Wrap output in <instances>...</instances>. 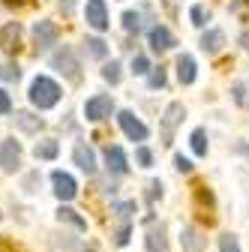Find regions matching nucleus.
Segmentation results:
<instances>
[{
	"label": "nucleus",
	"mask_w": 249,
	"mask_h": 252,
	"mask_svg": "<svg viewBox=\"0 0 249 252\" xmlns=\"http://www.w3.org/2000/svg\"><path fill=\"white\" fill-rule=\"evenodd\" d=\"M51 66L57 69V72H63L69 81H78L81 78V63H78V57L72 54V48H57L54 54H51Z\"/></svg>",
	"instance_id": "f03ea898"
},
{
	"label": "nucleus",
	"mask_w": 249,
	"mask_h": 252,
	"mask_svg": "<svg viewBox=\"0 0 249 252\" xmlns=\"http://www.w3.org/2000/svg\"><path fill=\"white\" fill-rule=\"evenodd\" d=\"M72 159H75V165H78L84 174H96V153H93L87 144H78V147L72 150Z\"/></svg>",
	"instance_id": "ddd939ff"
},
{
	"label": "nucleus",
	"mask_w": 249,
	"mask_h": 252,
	"mask_svg": "<svg viewBox=\"0 0 249 252\" xmlns=\"http://www.w3.org/2000/svg\"><path fill=\"white\" fill-rule=\"evenodd\" d=\"M12 111V99H9V93L0 87V114H9Z\"/></svg>",
	"instance_id": "f704fd0d"
},
{
	"label": "nucleus",
	"mask_w": 249,
	"mask_h": 252,
	"mask_svg": "<svg viewBox=\"0 0 249 252\" xmlns=\"http://www.w3.org/2000/svg\"><path fill=\"white\" fill-rule=\"evenodd\" d=\"M150 69H153V66H150V60H147L144 54H135V57H132V72H135V75H150Z\"/></svg>",
	"instance_id": "bb28decb"
},
{
	"label": "nucleus",
	"mask_w": 249,
	"mask_h": 252,
	"mask_svg": "<svg viewBox=\"0 0 249 252\" xmlns=\"http://www.w3.org/2000/svg\"><path fill=\"white\" fill-rule=\"evenodd\" d=\"M147 198H150V201L162 198V183H159V180H150V183H147Z\"/></svg>",
	"instance_id": "2f4dec72"
},
{
	"label": "nucleus",
	"mask_w": 249,
	"mask_h": 252,
	"mask_svg": "<svg viewBox=\"0 0 249 252\" xmlns=\"http://www.w3.org/2000/svg\"><path fill=\"white\" fill-rule=\"evenodd\" d=\"M60 9H63V15H69L75 9V0H60Z\"/></svg>",
	"instance_id": "4c0bfd02"
},
{
	"label": "nucleus",
	"mask_w": 249,
	"mask_h": 252,
	"mask_svg": "<svg viewBox=\"0 0 249 252\" xmlns=\"http://www.w3.org/2000/svg\"><path fill=\"white\" fill-rule=\"evenodd\" d=\"M111 210H114V213L123 219V222H129V219H132V213H135V201H117Z\"/></svg>",
	"instance_id": "b1692460"
},
{
	"label": "nucleus",
	"mask_w": 249,
	"mask_h": 252,
	"mask_svg": "<svg viewBox=\"0 0 249 252\" xmlns=\"http://www.w3.org/2000/svg\"><path fill=\"white\" fill-rule=\"evenodd\" d=\"M57 222H66V225H72L75 231H87V219L78 216V210H72V207H66V204L57 207Z\"/></svg>",
	"instance_id": "dca6fc26"
},
{
	"label": "nucleus",
	"mask_w": 249,
	"mask_h": 252,
	"mask_svg": "<svg viewBox=\"0 0 249 252\" xmlns=\"http://www.w3.org/2000/svg\"><path fill=\"white\" fill-rule=\"evenodd\" d=\"M219 252H240V243L234 234H222L219 237Z\"/></svg>",
	"instance_id": "cd10ccee"
},
{
	"label": "nucleus",
	"mask_w": 249,
	"mask_h": 252,
	"mask_svg": "<svg viewBox=\"0 0 249 252\" xmlns=\"http://www.w3.org/2000/svg\"><path fill=\"white\" fill-rule=\"evenodd\" d=\"M84 18L93 30H108V6L105 0H87V9H84Z\"/></svg>",
	"instance_id": "6e6552de"
},
{
	"label": "nucleus",
	"mask_w": 249,
	"mask_h": 252,
	"mask_svg": "<svg viewBox=\"0 0 249 252\" xmlns=\"http://www.w3.org/2000/svg\"><path fill=\"white\" fill-rule=\"evenodd\" d=\"M102 156H105V165H108V171H111V174H126V171H129L126 153H123V150H120L117 144H108Z\"/></svg>",
	"instance_id": "f8f14e48"
},
{
	"label": "nucleus",
	"mask_w": 249,
	"mask_h": 252,
	"mask_svg": "<svg viewBox=\"0 0 249 252\" xmlns=\"http://www.w3.org/2000/svg\"><path fill=\"white\" fill-rule=\"evenodd\" d=\"M21 36H24V30L18 21H9L0 27V48H3L6 54H18L21 51Z\"/></svg>",
	"instance_id": "0eeeda50"
},
{
	"label": "nucleus",
	"mask_w": 249,
	"mask_h": 252,
	"mask_svg": "<svg viewBox=\"0 0 249 252\" xmlns=\"http://www.w3.org/2000/svg\"><path fill=\"white\" fill-rule=\"evenodd\" d=\"M57 36H60V30H57V24H54V21L42 18V21H36V24H33V42H36V48H39V51H42V48H51V45L57 42Z\"/></svg>",
	"instance_id": "9d476101"
},
{
	"label": "nucleus",
	"mask_w": 249,
	"mask_h": 252,
	"mask_svg": "<svg viewBox=\"0 0 249 252\" xmlns=\"http://www.w3.org/2000/svg\"><path fill=\"white\" fill-rule=\"evenodd\" d=\"M177 78H180V84H192L195 81V57L192 54H180L177 57Z\"/></svg>",
	"instance_id": "a211bd4d"
},
{
	"label": "nucleus",
	"mask_w": 249,
	"mask_h": 252,
	"mask_svg": "<svg viewBox=\"0 0 249 252\" xmlns=\"http://www.w3.org/2000/svg\"><path fill=\"white\" fill-rule=\"evenodd\" d=\"M147 84H150L153 90L165 87V69H162V66H153V69H150V75H147Z\"/></svg>",
	"instance_id": "a878e982"
},
{
	"label": "nucleus",
	"mask_w": 249,
	"mask_h": 252,
	"mask_svg": "<svg viewBox=\"0 0 249 252\" xmlns=\"http://www.w3.org/2000/svg\"><path fill=\"white\" fill-rule=\"evenodd\" d=\"M111 111H114V102H111V96H105V93H96V96H90L84 102V117L90 123H99V120L111 117Z\"/></svg>",
	"instance_id": "7ed1b4c3"
},
{
	"label": "nucleus",
	"mask_w": 249,
	"mask_h": 252,
	"mask_svg": "<svg viewBox=\"0 0 249 252\" xmlns=\"http://www.w3.org/2000/svg\"><path fill=\"white\" fill-rule=\"evenodd\" d=\"M21 165V144L15 138H3L0 141V168L3 174H15Z\"/></svg>",
	"instance_id": "20e7f679"
},
{
	"label": "nucleus",
	"mask_w": 249,
	"mask_h": 252,
	"mask_svg": "<svg viewBox=\"0 0 249 252\" xmlns=\"http://www.w3.org/2000/svg\"><path fill=\"white\" fill-rule=\"evenodd\" d=\"M117 123H120V129L126 132V138H132V141H147V135H150V129L132 114V111H120L117 114Z\"/></svg>",
	"instance_id": "39448f33"
},
{
	"label": "nucleus",
	"mask_w": 249,
	"mask_h": 252,
	"mask_svg": "<svg viewBox=\"0 0 249 252\" xmlns=\"http://www.w3.org/2000/svg\"><path fill=\"white\" fill-rule=\"evenodd\" d=\"M129 234H132V228H129V222H126V225L114 234V243H117V246H126V243H129Z\"/></svg>",
	"instance_id": "72a5a7b5"
},
{
	"label": "nucleus",
	"mask_w": 249,
	"mask_h": 252,
	"mask_svg": "<svg viewBox=\"0 0 249 252\" xmlns=\"http://www.w3.org/2000/svg\"><path fill=\"white\" fill-rule=\"evenodd\" d=\"M234 153H240V156H246V159H249V144H234Z\"/></svg>",
	"instance_id": "58836bf2"
},
{
	"label": "nucleus",
	"mask_w": 249,
	"mask_h": 252,
	"mask_svg": "<svg viewBox=\"0 0 249 252\" xmlns=\"http://www.w3.org/2000/svg\"><path fill=\"white\" fill-rule=\"evenodd\" d=\"M231 93H234V102H237V105H246V87H243V84H234Z\"/></svg>",
	"instance_id": "c9c22d12"
},
{
	"label": "nucleus",
	"mask_w": 249,
	"mask_h": 252,
	"mask_svg": "<svg viewBox=\"0 0 249 252\" xmlns=\"http://www.w3.org/2000/svg\"><path fill=\"white\" fill-rule=\"evenodd\" d=\"M222 45H225V33L219 27H210L207 33L201 36V48L207 51V54H219L222 51Z\"/></svg>",
	"instance_id": "f3484780"
},
{
	"label": "nucleus",
	"mask_w": 249,
	"mask_h": 252,
	"mask_svg": "<svg viewBox=\"0 0 249 252\" xmlns=\"http://www.w3.org/2000/svg\"><path fill=\"white\" fill-rule=\"evenodd\" d=\"M30 105L33 108H39V111H45V108H54L57 102H60V96H63V90H60V84L54 81V78H48V75H36L33 78V84H30Z\"/></svg>",
	"instance_id": "f257e3e1"
},
{
	"label": "nucleus",
	"mask_w": 249,
	"mask_h": 252,
	"mask_svg": "<svg viewBox=\"0 0 249 252\" xmlns=\"http://www.w3.org/2000/svg\"><path fill=\"white\" fill-rule=\"evenodd\" d=\"M120 75H123V72H120V63H117V60H111V63H105V66H102V78H105L108 84H117Z\"/></svg>",
	"instance_id": "5701e85b"
},
{
	"label": "nucleus",
	"mask_w": 249,
	"mask_h": 252,
	"mask_svg": "<svg viewBox=\"0 0 249 252\" xmlns=\"http://www.w3.org/2000/svg\"><path fill=\"white\" fill-rule=\"evenodd\" d=\"M171 45H174V36H171V30L165 24L150 27V48L153 51H168Z\"/></svg>",
	"instance_id": "4468645a"
},
{
	"label": "nucleus",
	"mask_w": 249,
	"mask_h": 252,
	"mask_svg": "<svg viewBox=\"0 0 249 252\" xmlns=\"http://www.w3.org/2000/svg\"><path fill=\"white\" fill-rule=\"evenodd\" d=\"M6 6H12V9H24V6H33L36 0H3Z\"/></svg>",
	"instance_id": "e433bc0d"
},
{
	"label": "nucleus",
	"mask_w": 249,
	"mask_h": 252,
	"mask_svg": "<svg viewBox=\"0 0 249 252\" xmlns=\"http://www.w3.org/2000/svg\"><path fill=\"white\" fill-rule=\"evenodd\" d=\"M51 186H54V195H57L60 201H72V198L78 195V183H75V177L66 174V171H54V174H51Z\"/></svg>",
	"instance_id": "423d86ee"
},
{
	"label": "nucleus",
	"mask_w": 249,
	"mask_h": 252,
	"mask_svg": "<svg viewBox=\"0 0 249 252\" xmlns=\"http://www.w3.org/2000/svg\"><path fill=\"white\" fill-rule=\"evenodd\" d=\"M123 30H126V33H138L141 30V15L138 12H123Z\"/></svg>",
	"instance_id": "4be33fe9"
},
{
	"label": "nucleus",
	"mask_w": 249,
	"mask_h": 252,
	"mask_svg": "<svg viewBox=\"0 0 249 252\" xmlns=\"http://www.w3.org/2000/svg\"><path fill=\"white\" fill-rule=\"evenodd\" d=\"M174 168H177V171H183V174H189V171H192V162L186 159L183 153H177V156H174Z\"/></svg>",
	"instance_id": "473e14b6"
},
{
	"label": "nucleus",
	"mask_w": 249,
	"mask_h": 252,
	"mask_svg": "<svg viewBox=\"0 0 249 252\" xmlns=\"http://www.w3.org/2000/svg\"><path fill=\"white\" fill-rule=\"evenodd\" d=\"M180 246H183V252H204V246H207V237L201 234V228H195V225H186V228L180 231Z\"/></svg>",
	"instance_id": "9b49d317"
},
{
	"label": "nucleus",
	"mask_w": 249,
	"mask_h": 252,
	"mask_svg": "<svg viewBox=\"0 0 249 252\" xmlns=\"http://www.w3.org/2000/svg\"><path fill=\"white\" fill-rule=\"evenodd\" d=\"M189 141H192V150H195L198 156H207V135H204V129H195Z\"/></svg>",
	"instance_id": "393cba45"
},
{
	"label": "nucleus",
	"mask_w": 249,
	"mask_h": 252,
	"mask_svg": "<svg viewBox=\"0 0 249 252\" xmlns=\"http://www.w3.org/2000/svg\"><path fill=\"white\" fill-rule=\"evenodd\" d=\"M84 51H87V57L105 60V54H108V45H105L102 39H87V42H84Z\"/></svg>",
	"instance_id": "412c9836"
},
{
	"label": "nucleus",
	"mask_w": 249,
	"mask_h": 252,
	"mask_svg": "<svg viewBox=\"0 0 249 252\" xmlns=\"http://www.w3.org/2000/svg\"><path fill=\"white\" fill-rule=\"evenodd\" d=\"M57 153H60V144H57L54 138H45V141H39V144L33 147V156H36V159H57Z\"/></svg>",
	"instance_id": "aec40b11"
},
{
	"label": "nucleus",
	"mask_w": 249,
	"mask_h": 252,
	"mask_svg": "<svg viewBox=\"0 0 249 252\" xmlns=\"http://www.w3.org/2000/svg\"><path fill=\"white\" fill-rule=\"evenodd\" d=\"M15 123H18V129H24V132H39L42 126H45V120L42 117H36L33 111H15Z\"/></svg>",
	"instance_id": "6ab92c4d"
},
{
	"label": "nucleus",
	"mask_w": 249,
	"mask_h": 252,
	"mask_svg": "<svg viewBox=\"0 0 249 252\" xmlns=\"http://www.w3.org/2000/svg\"><path fill=\"white\" fill-rule=\"evenodd\" d=\"M189 18H192L195 27H204V24H207V12H204V6H192V9H189Z\"/></svg>",
	"instance_id": "c756f323"
},
{
	"label": "nucleus",
	"mask_w": 249,
	"mask_h": 252,
	"mask_svg": "<svg viewBox=\"0 0 249 252\" xmlns=\"http://www.w3.org/2000/svg\"><path fill=\"white\" fill-rule=\"evenodd\" d=\"M147 252H168V237H165V228L162 225H150L147 228Z\"/></svg>",
	"instance_id": "2eb2a0df"
},
{
	"label": "nucleus",
	"mask_w": 249,
	"mask_h": 252,
	"mask_svg": "<svg viewBox=\"0 0 249 252\" xmlns=\"http://www.w3.org/2000/svg\"><path fill=\"white\" fill-rule=\"evenodd\" d=\"M183 117H186V111H183L180 102H171L165 108V114H162V144H171L174 141V129H177V123Z\"/></svg>",
	"instance_id": "1a4fd4ad"
},
{
	"label": "nucleus",
	"mask_w": 249,
	"mask_h": 252,
	"mask_svg": "<svg viewBox=\"0 0 249 252\" xmlns=\"http://www.w3.org/2000/svg\"><path fill=\"white\" fill-rule=\"evenodd\" d=\"M0 78H3V81H18L21 69L18 66H0Z\"/></svg>",
	"instance_id": "7c9ffc66"
},
{
	"label": "nucleus",
	"mask_w": 249,
	"mask_h": 252,
	"mask_svg": "<svg viewBox=\"0 0 249 252\" xmlns=\"http://www.w3.org/2000/svg\"><path fill=\"white\" fill-rule=\"evenodd\" d=\"M0 219H3V213H0Z\"/></svg>",
	"instance_id": "ea45409f"
},
{
	"label": "nucleus",
	"mask_w": 249,
	"mask_h": 252,
	"mask_svg": "<svg viewBox=\"0 0 249 252\" xmlns=\"http://www.w3.org/2000/svg\"><path fill=\"white\" fill-rule=\"evenodd\" d=\"M135 159H138L141 168H150V165H153V153H150L147 147H138V150H135Z\"/></svg>",
	"instance_id": "c85d7f7f"
}]
</instances>
